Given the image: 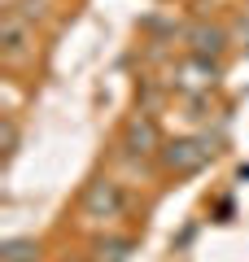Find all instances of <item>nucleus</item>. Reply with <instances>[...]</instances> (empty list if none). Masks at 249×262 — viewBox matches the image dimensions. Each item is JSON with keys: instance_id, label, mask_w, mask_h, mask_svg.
Here are the masks:
<instances>
[{"instance_id": "nucleus-1", "label": "nucleus", "mask_w": 249, "mask_h": 262, "mask_svg": "<svg viewBox=\"0 0 249 262\" xmlns=\"http://www.w3.org/2000/svg\"><path fill=\"white\" fill-rule=\"evenodd\" d=\"M210 153H214V149H210L205 140H171V144L162 149V166L175 170V175H193Z\"/></svg>"}, {"instance_id": "nucleus-2", "label": "nucleus", "mask_w": 249, "mask_h": 262, "mask_svg": "<svg viewBox=\"0 0 249 262\" xmlns=\"http://www.w3.org/2000/svg\"><path fill=\"white\" fill-rule=\"evenodd\" d=\"M83 210H88V219H118L122 214V192L114 179H96L92 188H88V196H83Z\"/></svg>"}, {"instance_id": "nucleus-3", "label": "nucleus", "mask_w": 249, "mask_h": 262, "mask_svg": "<svg viewBox=\"0 0 249 262\" xmlns=\"http://www.w3.org/2000/svg\"><path fill=\"white\" fill-rule=\"evenodd\" d=\"M188 44H193V57H205V61H210V57H219L223 48L232 44V35L219 31V27H193L188 31Z\"/></svg>"}, {"instance_id": "nucleus-4", "label": "nucleus", "mask_w": 249, "mask_h": 262, "mask_svg": "<svg viewBox=\"0 0 249 262\" xmlns=\"http://www.w3.org/2000/svg\"><path fill=\"white\" fill-rule=\"evenodd\" d=\"M153 149H157L153 118H131V127H127V153H131V158H144V153H153Z\"/></svg>"}, {"instance_id": "nucleus-5", "label": "nucleus", "mask_w": 249, "mask_h": 262, "mask_svg": "<svg viewBox=\"0 0 249 262\" xmlns=\"http://www.w3.org/2000/svg\"><path fill=\"white\" fill-rule=\"evenodd\" d=\"M0 35H5V53H9V57H22V53H27V44H31L27 22H22L18 13H5V22H0Z\"/></svg>"}, {"instance_id": "nucleus-6", "label": "nucleus", "mask_w": 249, "mask_h": 262, "mask_svg": "<svg viewBox=\"0 0 249 262\" xmlns=\"http://www.w3.org/2000/svg\"><path fill=\"white\" fill-rule=\"evenodd\" d=\"M35 258H39V245L31 241V236L5 241V253H0V262H35Z\"/></svg>"}, {"instance_id": "nucleus-7", "label": "nucleus", "mask_w": 249, "mask_h": 262, "mask_svg": "<svg viewBox=\"0 0 249 262\" xmlns=\"http://www.w3.org/2000/svg\"><path fill=\"white\" fill-rule=\"evenodd\" d=\"M101 258L105 262H127V241H101Z\"/></svg>"}, {"instance_id": "nucleus-8", "label": "nucleus", "mask_w": 249, "mask_h": 262, "mask_svg": "<svg viewBox=\"0 0 249 262\" xmlns=\"http://www.w3.org/2000/svg\"><path fill=\"white\" fill-rule=\"evenodd\" d=\"M0 136H5V153H13V149H18V127H13L9 118L0 122Z\"/></svg>"}, {"instance_id": "nucleus-9", "label": "nucleus", "mask_w": 249, "mask_h": 262, "mask_svg": "<svg viewBox=\"0 0 249 262\" xmlns=\"http://www.w3.org/2000/svg\"><path fill=\"white\" fill-rule=\"evenodd\" d=\"M232 44H240V48H249V13L236 22V31H232Z\"/></svg>"}]
</instances>
